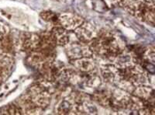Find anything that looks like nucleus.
<instances>
[{
	"instance_id": "f257e3e1",
	"label": "nucleus",
	"mask_w": 155,
	"mask_h": 115,
	"mask_svg": "<svg viewBox=\"0 0 155 115\" xmlns=\"http://www.w3.org/2000/svg\"><path fill=\"white\" fill-rule=\"evenodd\" d=\"M77 62L78 66L83 72H89L92 70L94 68V63L90 59H81V60L78 61Z\"/></svg>"
}]
</instances>
